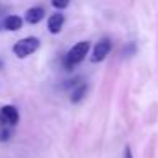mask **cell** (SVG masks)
I'll use <instances>...</instances> for the list:
<instances>
[{"mask_svg": "<svg viewBox=\"0 0 158 158\" xmlns=\"http://www.w3.org/2000/svg\"><path fill=\"white\" fill-rule=\"evenodd\" d=\"M63 22H65V17H63V14H53L51 17H49L48 21V29L49 32H53V34H58L60 31H61L63 27Z\"/></svg>", "mask_w": 158, "mask_h": 158, "instance_id": "obj_5", "label": "cell"}, {"mask_svg": "<svg viewBox=\"0 0 158 158\" xmlns=\"http://www.w3.org/2000/svg\"><path fill=\"white\" fill-rule=\"evenodd\" d=\"M110 51V41L109 39H100L99 43L95 44L94 48V53H92V61L97 63V61H102Z\"/></svg>", "mask_w": 158, "mask_h": 158, "instance_id": "obj_4", "label": "cell"}, {"mask_svg": "<svg viewBox=\"0 0 158 158\" xmlns=\"http://www.w3.org/2000/svg\"><path fill=\"white\" fill-rule=\"evenodd\" d=\"M4 27L7 31H19L22 27V19L19 15H9L4 21Z\"/></svg>", "mask_w": 158, "mask_h": 158, "instance_id": "obj_7", "label": "cell"}, {"mask_svg": "<svg viewBox=\"0 0 158 158\" xmlns=\"http://www.w3.org/2000/svg\"><path fill=\"white\" fill-rule=\"evenodd\" d=\"M124 158H133V155H131V148H129V146L124 148Z\"/></svg>", "mask_w": 158, "mask_h": 158, "instance_id": "obj_10", "label": "cell"}, {"mask_svg": "<svg viewBox=\"0 0 158 158\" xmlns=\"http://www.w3.org/2000/svg\"><path fill=\"white\" fill-rule=\"evenodd\" d=\"M39 48V39L38 38H24L14 44V55L17 58H26L32 55Z\"/></svg>", "mask_w": 158, "mask_h": 158, "instance_id": "obj_1", "label": "cell"}, {"mask_svg": "<svg viewBox=\"0 0 158 158\" xmlns=\"http://www.w3.org/2000/svg\"><path fill=\"white\" fill-rule=\"evenodd\" d=\"M85 92H87V85L85 83H80V85L72 92V102H75V104L80 102V100L83 99V95H85Z\"/></svg>", "mask_w": 158, "mask_h": 158, "instance_id": "obj_8", "label": "cell"}, {"mask_svg": "<svg viewBox=\"0 0 158 158\" xmlns=\"http://www.w3.org/2000/svg\"><path fill=\"white\" fill-rule=\"evenodd\" d=\"M0 121L7 126H15L19 123V112L14 106H4L0 109Z\"/></svg>", "mask_w": 158, "mask_h": 158, "instance_id": "obj_3", "label": "cell"}, {"mask_svg": "<svg viewBox=\"0 0 158 158\" xmlns=\"http://www.w3.org/2000/svg\"><path fill=\"white\" fill-rule=\"evenodd\" d=\"M0 68H2V60H0Z\"/></svg>", "mask_w": 158, "mask_h": 158, "instance_id": "obj_12", "label": "cell"}, {"mask_svg": "<svg viewBox=\"0 0 158 158\" xmlns=\"http://www.w3.org/2000/svg\"><path fill=\"white\" fill-rule=\"evenodd\" d=\"M43 17H44V9L43 7H31L26 12V21L29 24H38Z\"/></svg>", "mask_w": 158, "mask_h": 158, "instance_id": "obj_6", "label": "cell"}, {"mask_svg": "<svg viewBox=\"0 0 158 158\" xmlns=\"http://www.w3.org/2000/svg\"><path fill=\"white\" fill-rule=\"evenodd\" d=\"M66 5H68V2H58V0H55V2H53V7H56V9H65Z\"/></svg>", "mask_w": 158, "mask_h": 158, "instance_id": "obj_9", "label": "cell"}, {"mask_svg": "<svg viewBox=\"0 0 158 158\" xmlns=\"http://www.w3.org/2000/svg\"><path fill=\"white\" fill-rule=\"evenodd\" d=\"M9 134H10V133H9L7 129H4V131H2V134H0V139H9Z\"/></svg>", "mask_w": 158, "mask_h": 158, "instance_id": "obj_11", "label": "cell"}, {"mask_svg": "<svg viewBox=\"0 0 158 158\" xmlns=\"http://www.w3.org/2000/svg\"><path fill=\"white\" fill-rule=\"evenodd\" d=\"M89 48H90V44H89L87 41L77 43V44L68 51V55H66V66L78 65V63L82 61L83 58H85L87 53H89Z\"/></svg>", "mask_w": 158, "mask_h": 158, "instance_id": "obj_2", "label": "cell"}]
</instances>
